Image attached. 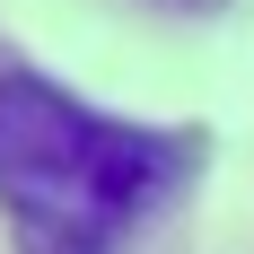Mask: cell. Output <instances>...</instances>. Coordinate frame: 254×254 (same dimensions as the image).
<instances>
[{
    "label": "cell",
    "mask_w": 254,
    "mask_h": 254,
    "mask_svg": "<svg viewBox=\"0 0 254 254\" xmlns=\"http://www.w3.org/2000/svg\"><path fill=\"white\" fill-rule=\"evenodd\" d=\"M202 149L184 131L123 123L53 88L26 62H0V219L18 254H131L184 202Z\"/></svg>",
    "instance_id": "6da1fadb"
}]
</instances>
